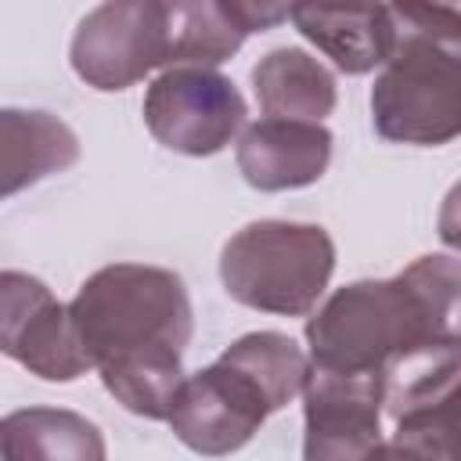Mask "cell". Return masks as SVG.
Returning a JSON list of instances; mask_svg holds the SVG:
<instances>
[{"mask_svg": "<svg viewBox=\"0 0 461 461\" xmlns=\"http://www.w3.org/2000/svg\"><path fill=\"white\" fill-rule=\"evenodd\" d=\"M101 385L130 414L166 421L184 385L194 310L180 274L148 263L94 270L68 303Z\"/></svg>", "mask_w": 461, "mask_h": 461, "instance_id": "1", "label": "cell"}, {"mask_svg": "<svg viewBox=\"0 0 461 461\" xmlns=\"http://www.w3.org/2000/svg\"><path fill=\"white\" fill-rule=\"evenodd\" d=\"M389 22L393 47L371 86L375 133L414 148L450 144L461 137V29L396 4Z\"/></svg>", "mask_w": 461, "mask_h": 461, "instance_id": "2", "label": "cell"}, {"mask_svg": "<svg viewBox=\"0 0 461 461\" xmlns=\"http://www.w3.org/2000/svg\"><path fill=\"white\" fill-rule=\"evenodd\" d=\"M310 364L335 371H378L411 349L439 346L411 277H364L342 285L306 321ZM450 346V342H447Z\"/></svg>", "mask_w": 461, "mask_h": 461, "instance_id": "3", "label": "cell"}, {"mask_svg": "<svg viewBox=\"0 0 461 461\" xmlns=\"http://www.w3.org/2000/svg\"><path fill=\"white\" fill-rule=\"evenodd\" d=\"M335 274V241L321 223L256 220L234 230L220 252L227 295L249 310L306 317Z\"/></svg>", "mask_w": 461, "mask_h": 461, "instance_id": "4", "label": "cell"}, {"mask_svg": "<svg viewBox=\"0 0 461 461\" xmlns=\"http://www.w3.org/2000/svg\"><path fill=\"white\" fill-rule=\"evenodd\" d=\"M393 454L461 461V346H421L385 367Z\"/></svg>", "mask_w": 461, "mask_h": 461, "instance_id": "5", "label": "cell"}, {"mask_svg": "<svg viewBox=\"0 0 461 461\" xmlns=\"http://www.w3.org/2000/svg\"><path fill=\"white\" fill-rule=\"evenodd\" d=\"M245 115L241 90L212 65H173L144 94L148 133L162 148L191 158L223 151L245 130Z\"/></svg>", "mask_w": 461, "mask_h": 461, "instance_id": "6", "label": "cell"}, {"mask_svg": "<svg viewBox=\"0 0 461 461\" xmlns=\"http://www.w3.org/2000/svg\"><path fill=\"white\" fill-rule=\"evenodd\" d=\"M166 7L162 0H104L72 36V72L104 94L140 83L148 72L166 68Z\"/></svg>", "mask_w": 461, "mask_h": 461, "instance_id": "7", "label": "cell"}, {"mask_svg": "<svg viewBox=\"0 0 461 461\" xmlns=\"http://www.w3.org/2000/svg\"><path fill=\"white\" fill-rule=\"evenodd\" d=\"M0 349L43 382H76L94 367L72 310L22 270L0 274Z\"/></svg>", "mask_w": 461, "mask_h": 461, "instance_id": "8", "label": "cell"}, {"mask_svg": "<svg viewBox=\"0 0 461 461\" xmlns=\"http://www.w3.org/2000/svg\"><path fill=\"white\" fill-rule=\"evenodd\" d=\"M382 411L385 375L378 371H335L310 364L303 385V457H371L382 454Z\"/></svg>", "mask_w": 461, "mask_h": 461, "instance_id": "9", "label": "cell"}, {"mask_svg": "<svg viewBox=\"0 0 461 461\" xmlns=\"http://www.w3.org/2000/svg\"><path fill=\"white\" fill-rule=\"evenodd\" d=\"M270 414L274 411L256 382L216 357V364L184 378L166 421L184 447L220 457L241 450Z\"/></svg>", "mask_w": 461, "mask_h": 461, "instance_id": "10", "label": "cell"}, {"mask_svg": "<svg viewBox=\"0 0 461 461\" xmlns=\"http://www.w3.org/2000/svg\"><path fill=\"white\" fill-rule=\"evenodd\" d=\"M331 133L321 122L263 115L249 122L234 144L238 173L256 191H295L310 187L328 173Z\"/></svg>", "mask_w": 461, "mask_h": 461, "instance_id": "11", "label": "cell"}, {"mask_svg": "<svg viewBox=\"0 0 461 461\" xmlns=\"http://www.w3.org/2000/svg\"><path fill=\"white\" fill-rule=\"evenodd\" d=\"M292 25L346 76L382 68L393 47L385 0H292Z\"/></svg>", "mask_w": 461, "mask_h": 461, "instance_id": "12", "label": "cell"}, {"mask_svg": "<svg viewBox=\"0 0 461 461\" xmlns=\"http://www.w3.org/2000/svg\"><path fill=\"white\" fill-rule=\"evenodd\" d=\"M79 158V137L50 112L4 108L0 112V194L11 198L22 187L68 169Z\"/></svg>", "mask_w": 461, "mask_h": 461, "instance_id": "13", "label": "cell"}, {"mask_svg": "<svg viewBox=\"0 0 461 461\" xmlns=\"http://www.w3.org/2000/svg\"><path fill=\"white\" fill-rule=\"evenodd\" d=\"M252 90L263 115L321 122L335 112V76L303 47H274L252 68Z\"/></svg>", "mask_w": 461, "mask_h": 461, "instance_id": "14", "label": "cell"}, {"mask_svg": "<svg viewBox=\"0 0 461 461\" xmlns=\"http://www.w3.org/2000/svg\"><path fill=\"white\" fill-rule=\"evenodd\" d=\"M0 450L7 461H29V457L101 461L104 439L97 425L76 411L25 407V411H11L0 421Z\"/></svg>", "mask_w": 461, "mask_h": 461, "instance_id": "15", "label": "cell"}, {"mask_svg": "<svg viewBox=\"0 0 461 461\" xmlns=\"http://www.w3.org/2000/svg\"><path fill=\"white\" fill-rule=\"evenodd\" d=\"M220 360L234 364L241 375H249L256 382V389L263 393V400L270 403V411L288 407L310 375V360L299 349V342L292 335L281 331H249L241 339H234Z\"/></svg>", "mask_w": 461, "mask_h": 461, "instance_id": "16", "label": "cell"}, {"mask_svg": "<svg viewBox=\"0 0 461 461\" xmlns=\"http://www.w3.org/2000/svg\"><path fill=\"white\" fill-rule=\"evenodd\" d=\"M166 7V40L173 65H220L241 50L245 32L227 18L220 0H162Z\"/></svg>", "mask_w": 461, "mask_h": 461, "instance_id": "17", "label": "cell"}, {"mask_svg": "<svg viewBox=\"0 0 461 461\" xmlns=\"http://www.w3.org/2000/svg\"><path fill=\"white\" fill-rule=\"evenodd\" d=\"M403 274L418 288L436 339L461 346V259L432 252V256H418L414 263H407Z\"/></svg>", "mask_w": 461, "mask_h": 461, "instance_id": "18", "label": "cell"}, {"mask_svg": "<svg viewBox=\"0 0 461 461\" xmlns=\"http://www.w3.org/2000/svg\"><path fill=\"white\" fill-rule=\"evenodd\" d=\"M227 18L249 36V32H267L277 29L281 22L292 18V0H220Z\"/></svg>", "mask_w": 461, "mask_h": 461, "instance_id": "19", "label": "cell"}, {"mask_svg": "<svg viewBox=\"0 0 461 461\" xmlns=\"http://www.w3.org/2000/svg\"><path fill=\"white\" fill-rule=\"evenodd\" d=\"M436 230H439V241H443L447 249H457V252H461V180L447 191V198H443V205H439Z\"/></svg>", "mask_w": 461, "mask_h": 461, "instance_id": "20", "label": "cell"}, {"mask_svg": "<svg viewBox=\"0 0 461 461\" xmlns=\"http://www.w3.org/2000/svg\"><path fill=\"white\" fill-rule=\"evenodd\" d=\"M389 4L407 7L414 14H425L432 22H443V25L461 29V0H389Z\"/></svg>", "mask_w": 461, "mask_h": 461, "instance_id": "21", "label": "cell"}]
</instances>
